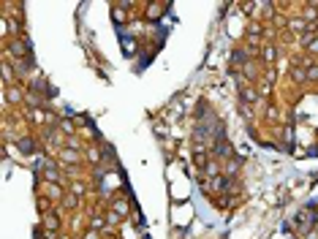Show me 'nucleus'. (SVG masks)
Segmentation results:
<instances>
[{"mask_svg": "<svg viewBox=\"0 0 318 239\" xmlns=\"http://www.w3.org/2000/svg\"><path fill=\"white\" fill-rule=\"evenodd\" d=\"M237 93H240V101H242V103H248V106H253V103H258V101H261V98H258L261 93H258V90H253V87H248V84H245L242 90H237Z\"/></svg>", "mask_w": 318, "mask_h": 239, "instance_id": "obj_1", "label": "nucleus"}, {"mask_svg": "<svg viewBox=\"0 0 318 239\" xmlns=\"http://www.w3.org/2000/svg\"><path fill=\"white\" fill-rule=\"evenodd\" d=\"M291 79L294 82H307V66H302V63L297 60L291 66Z\"/></svg>", "mask_w": 318, "mask_h": 239, "instance_id": "obj_2", "label": "nucleus"}, {"mask_svg": "<svg viewBox=\"0 0 318 239\" xmlns=\"http://www.w3.org/2000/svg\"><path fill=\"white\" fill-rule=\"evenodd\" d=\"M299 17L305 19L307 25H315V22H318V6L313 3V6H307V9H302V14H299Z\"/></svg>", "mask_w": 318, "mask_h": 239, "instance_id": "obj_3", "label": "nucleus"}, {"mask_svg": "<svg viewBox=\"0 0 318 239\" xmlns=\"http://www.w3.org/2000/svg\"><path fill=\"white\" fill-rule=\"evenodd\" d=\"M288 30H291L294 36H299V33H305V30H307V22L302 19V17H291L288 19Z\"/></svg>", "mask_w": 318, "mask_h": 239, "instance_id": "obj_4", "label": "nucleus"}, {"mask_svg": "<svg viewBox=\"0 0 318 239\" xmlns=\"http://www.w3.org/2000/svg\"><path fill=\"white\" fill-rule=\"evenodd\" d=\"M6 98H9V103H22V101H25V93H22L19 90V87H6Z\"/></svg>", "mask_w": 318, "mask_h": 239, "instance_id": "obj_5", "label": "nucleus"}, {"mask_svg": "<svg viewBox=\"0 0 318 239\" xmlns=\"http://www.w3.org/2000/svg\"><path fill=\"white\" fill-rule=\"evenodd\" d=\"M261 60H264V63H269V66H272V63L277 60V46H275V44H267L264 49H261Z\"/></svg>", "mask_w": 318, "mask_h": 239, "instance_id": "obj_6", "label": "nucleus"}, {"mask_svg": "<svg viewBox=\"0 0 318 239\" xmlns=\"http://www.w3.org/2000/svg\"><path fill=\"white\" fill-rule=\"evenodd\" d=\"M60 163H68V166L79 163V153L76 150H60Z\"/></svg>", "mask_w": 318, "mask_h": 239, "instance_id": "obj_7", "label": "nucleus"}, {"mask_svg": "<svg viewBox=\"0 0 318 239\" xmlns=\"http://www.w3.org/2000/svg\"><path fill=\"white\" fill-rule=\"evenodd\" d=\"M250 57H248V52H245V49H234L232 52V63H234V66L237 68H245V63H248Z\"/></svg>", "mask_w": 318, "mask_h": 239, "instance_id": "obj_8", "label": "nucleus"}, {"mask_svg": "<svg viewBox=\"0 0 318 239\" xmlns=\"http://www.w3.org/2000/svg\"><path fill=\"white\" fill-rule=\"evenodd\" d=\"M242 76H245V79H256V76H258V66H256V60H248V63H245Z\"/></svg>", "mask_w": 318, "mask_h": 239, "instance_id": "obj_9", "label": "nucleus"}, {"mask_svg": "<svg viewBox=\"0 0 318 239\" xmlns=\"http://www.w3.org/2000/svg\"><path fill=\"white\" fill-rule=\"evenodd\" d=\"M313 41H315V33H313V30H305V33H299V36H297V44H299V46H305V49H307V46L313 44Z\"/></svg>", "mask_w": 318, "mask_h": 239, "instance_id": "obj_10", "label": "nucleus"}, {"mask_svg": "<svg viewBox=\"0 0 318 239\" xmlns=\"http://www.w3.org/2000/svg\"><path fill=\"white\" fill-rule=\"evenodd\" d=\"M112 212H117L120 218H125V215L131 212V210H128V201H125V198H117V201L112 204Z\"/></svg>", "mask_w": 318, "mask_h": 239, "instance_id": "obj_11", "label": "nucleus"}, {"mask_svg": "<svg viewBox=\"0 0 318 239\" xmlns=\"http://www.w3.org/2000/svg\"><path fill=\"white\" fill-rule=\"evenodd\" d=\"M44 223H46V231H49V234H54V231H57V226H60V220H57V215H46L44 218Z\"/></svg>", "mask_w": 318, "mask_h": 239, "instance_id": "obj_12", "label": "nucleus"}, {"mask_svg": "<svg viewBox=\"0 0 318 239\" xmlns=\"http://www.w3.org/2000/svg\"><path fill=\"white\" fill-rule=\"evenodd\" d=\"M215 155L218 158H232V147H228L226 141H220V144H215Z\"/></svg>", "mask_w": 318, "mask_h": 239, "instance_id": "obj_13", "label": "nucleus"}, {"mask_svg": "<svg viewBox=\"0 0 318 239\" xmlns=\"http://www.w3.org/2000/svg\"><path fill=\"white\" fill-rule=\"evenodd\" d=\"M17 144H19V150H22V153H36V144H33V139H19L17 141Z\"/></svg>", "mask_w": 318, "mask_h": 239, "instance_id": "obj_14", "label": "nucleus"}, {"mask_svg": "<svg viewBox=\"0 0 318 239\" xmlns=\"http://www.w3.org/2000/svg\"><path fill=\"white\" fill-rule=\"evenodd\" d=\"M44 177H46V180H49V182H52V185H57V182H60V171H57V169H54V166H49V169H46V171H44Z\"/></svg>", "mask_w": 318, "mask_h": 239, "instance_id": "obj_15", "label": "nucleus"}, {"mask_svg": "<svg viewBox=\"0 0 318 239\" xmlns=\"http://www.w3.org/2000/svg\"><path fill=\"white\" fill-rule=\"evenodd\" d=\"M3 79H6V84H9L11 79H14V68H11L9 60H3Z\"/></svg>", "mask_w": 318, "mask_h": 239, "instance_id": "obj_16", "label": "nucleus"}, {"mask_svg": "<svg viewBox=\"0 0 318 239\" xmlns=\"http://www.w3.org/2000/svg\"><path fill=\"white\" fill-rule=\"evenodd\" d=\"M237 171H240V161H228L226 163V177H234Z\"/></svg>", "mask_w": 318, "mask_h": 239, "instance_id": "obj_17", "label": "nucleus"}, {"mask_svg": "<svg viewBox=\"0 0 318 239\" xmlns=\"http://www.w3.org/2000/svg\"><path fill=\"white\" fill-rule=\"evenodd\" d=\"M307 82H318V66H315V63H310V66H307Z\"/></svg>", "mask_w": 318, "mask_h": 239, "instance_id": "obj_18", "label": "nucleus"}, {"mask_svg": "<svg viewBox=\"0 0 318 239\" xmlns=\"http://www.w3.org/2000/svg\"><path fill=\"white\" fill-rule=\"evenodd\" d=\"M87 161H90V163H98L101 161V150H87Z\"/></svg>", "mask_w": 318, "mask_h": 239, "instance_id": "obj_19", "label": "nucleus"}, {"mask_svg": "<svg viewBox=\"0 0 318 239\" xmlns=\"http://www.w3.org/2000/svg\"><path fill=\"white\" fill-rule=\"evenodd\" d=\"M220 174V166L218 163H207V177H218Z\"/></svg>", "mask_w": 318, "mask_h": 239, "instance_id": "obj_20", "label": "nucleus"}, {"mask_svg": "<svg viewBox=\"0 0 318 239\" xmlns=\"http://www.w3.org/2000/svg\"><path fill=\"white\" fill-rule=\"evenodd\" d=\"M114 22H117V25H123V22H125V14H123V6H114Z\"/></svg>", "mask_w": 318, "mask_h": 239, "instance_id": "obj_21", "label": "nucleus"}, {"mask_svg": "<svg viewBox=\"0 0 318 239\" xmlns=\"http://www.w3.org/2000/svg\"><path fill=\"white\" fill-rule=\"evenodd\" d=\"M76 204H79V198H76V196H66V198H63V206H68V210H74Z\"/></svg>", "mask_w": 318, "mask_h": 239, "instance_id": "obj_22", "label": "nucleus"}, {"mask_svg": "<svg viewBox=\"0 0 318 239\" xmlns=\"http://www.w3.org/2000/svg\"><path fill=\"white\" fill-rule=\"evenodd\" d=\"M240 114H242V117H248V120H250V117H253V109L248 106V103H242V101H240Z\"/></svg>", "mask_w": 318, "mask_h": 239, "instance_id": "obj_23", "label": "nucleus"}, {"mask_svg": "<svg viewBox=\"0 0 318 239\" xmlns=\"http://www.w3.org/2000/svg\"><path fill=\"white\" fill-rule=\"evenodd\" d=\"M193 161H196L198 166H207V155H204V153H193Z\"/></svg>", "mask_w": 318, "mask_h": 239, "instance_id": "obj_24", "label": "nucleus"}, {"mask_svg": "<svg viewBox=\"0 0 318 239\" xmlns=\"http://www.w3.org/2000/svg\"><path fill=\"white\" fill-rule=\"evenodd\" d=\"M63 193H60V188L57 185H49V198H60Z\"/></svg>", "mask_w": 318, "mask_h": 239, "instance_id": "obj_25", "label": "nucleus"}, {"mask_svg": "<svg viewBox=\"0 0 318 239\" xmlns=\"http://www.w3.org/2000/svg\"><path fill=\"white\" fill-rule=\"evenodd\" d=\"M307 52H310V54H315V57H318V36H315V41L307 46Z\"/></svg>", "mask_w": 318, "mask_h": 239, "instance_id": "obj_26", "label": "nucleus"}, {"mask_svg": "<svg viewBox=\"0 0 318 239\" xmlns=\"http://www.w3.org/2000/svg\"><path fill=\"white\" fill-rule=\"evenodd\" d=\"M60 131H66V133H71V131H74V125H71V123H68V120H63V123H60Z\"/></svg>", "mask_w": 318, "mask_h": 239, "instance_id": "obj_27", "label": "nucleus"}, {"mask_svg": "<svg viewBox=\"0 0 318 239\" xmlns=\"http://www.w3.org/2000/svg\"><path fill=\"white\" fill-rule=\"evenodd\" d=\"M305 239H318V228H310V231H305Z\"/></svg>", "mask_w": 318, "mask_h": 239, "instance_id": "obj_28", "label": "nucleus"}, {"mask_svg": "<svg viewBox=\"0 0 318 239\" xmlns=\"http://www.w3.org/2000/svg\"><path fill=\"white\" fill-rule=\"evenodd\" d=\"M261 93H264V95L272 93V82H264V84H261Z\"/></svg>", "mask_w": 318, "mask_h": 239, "instance_id": "obj_29", "label": "nucleus"}, {"mask_svg": "<svg viewBox=\"0 0 318 239\" xmlns=\"http://www.w3.org/2000/svg\"><path fill=\"white\" fill-rule=\"evenodd\" d=\"M267 117H269V120H275V117H277V109H275V106H269V109H267Z\"/></svg>", "mask_w": 318, "mask_h": 239, "instance_id": "obj_30", "label": "nucleus"}, {"mask_svg": "<svg viewBox=\"0 0 318 239\" xmlns=\"http://www.w3.org/2000/svg\"><path fill=\"white\" fill-rule=\"evenodd\" d=\"M103 220H106V218H95V220H93V228H101Z\"/></svg>", "mask_w": 318, "mask_h": 239, "instance_id": "obj_31", "label": "nucleus"}, {"mask_svg": "<svg viewBox=\"0 0 318 239\" xmlns=\"http://www.w3.org/2000/svg\"><path fill=\"white\" fill-rule=\"evenodd\" d=\"M84 239H98V231H87Z\"/></svg>", "mask_w": 318, "mask_h": 239, "instance_id": "obj_32", "label": "nucleus"}]
</instances>
